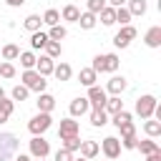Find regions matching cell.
<instances>
[{
  "label": "cell",
  "instance_id": "60d3db41",
  "mask_svg": "<svg viewBox=\"0 0 161 161\" xmlns=\"http://www.w3.org/2000/svg\"><path fill=\"white\" fill-rule=\"evenodd\" d=\"M118 131H121V136H136V126L128 121V123H123V126H118Z\"/></svg>",
  "mask_w": 161,
  "mask_h": 161
},
{
  "label": "cell",
  "instance_id": "d590c367",
  "mask_svg": "<svg viewBox=\"0 0 161 161\" xmlns=\"http://www.w3.org/2000/svg\"><path fill=\"white\" fill-rule=\"evenodd\" d=\"M128 121H131V113H128V111H123V108H121L118 113H113V123H116V128H118V126H123V123H128Z\"/></svg>",
  "mask_w": 161,
  "mask_h": 161
},
{
  "label": "cell",
  "instance_id": "bcb514c9",
  "mask_svg": "<svg viewBox=\"0 0 161 161\" xmlns=\"http://www.w3.org/2000/svg\"><path fill=\"white\" fill-rule=\"evenodd\" d=\"M5 3H8V5H10V8H20V5H23V3H25V0H5Z\"/></svg>",
  "mask_w": 161,
  "mask_h": 161
},
{
  "label": "cell",
  "instance_id": "681fc988",
  "mask_svg": "<svg viewBox=\"0 0 161 161\" xmlns=\"http://www.w3.org/2000/svg\"><path fill=\"white\" fill-rule=\"evenodd\" d=\"M73 161H88V158H83V156H80V158H73Z\"/></svg>",
  "mask_w": 161,
  "mask_h": 161
},
{
  "label": "cell",
  "instance_id": "d6986e66",
  "mask_svg": "<svg viewBox=\"0 0 161 161\" xmlns=\"http://www.w3.org/2000/svg\"><path fill=\"white\" fill-rule=\"evenodd\" d=\"M121 108H123V101H121L118 96H111V98H106V103H103V111H108L111 116H113V113H118Z\"/></svg>",
  "mask_w": 161,
  "mask_h": 161
},
{
  "label": "cell",
  "instance_id": "ac0fdd59",
  "mask_svg": "<svg viewBox=\"0 0 161 161\" xmlns=\"http://www.w3.org/2000/svg\"><path fill=\"white\" fill-rule=\"evenodd\" d=\"M136 148H138L143 156H148V153H153V151H161V148H158V143H156L153 138H146V141H136Z\"/></svg>",
  "mask_w": 161,
  "mask_h": 161
},
{
  "label": "cell",
  "instance_id": "9c48e42d",
  "mask_svg": "<svg viewBox=\"0 0 161 161\" xmlns=\"http://www.w3.org/2000/svg\"><path fill=\"white\" fill-rule=\"evenodd\" d=\"M106 91L103 88H98V86H91L88 88V103L93 106V108H103V103H106Z\"/></svg>",
  "mask_w": 161,
  "mask_h": 161
},
{
  "label": "cell",
  "instance_id": "9a60e30c",
  "mask_svg": "<svg viewBox=\"0 0 161 161\" xmlns=\"http://www.w3.org/2000/svg\"><path fill=\"white\" fill-rule=\"evenodd\" d=\"M96 78H98V73H96L93 68H80V73H78V80H80L86 88L96 86Z\"/></svg>",
  "mask_w": 161,
  "mask_h": 161
},
{
  "label": "cell",
  "instance_id": "603a6c76",
  "mask_svg": "<svg viewBox=\"0 0 161 161\" xmlns=\"http://www.w3.org/2000/svg\"><path fill=\"white\" fill-rule=\"evenodd\" d=\"M13 108H15V103H13V101H8V98H0V123H5V121L10 118Z\"/></svg>",
  "mask_w": 161,
  "mask_h": 161
},
{
  "label": "cell",
  "instance_id": "1f68e13d",
  "mask_svg": "<svg viewBox=\"0 0 161 161\" xmlns=\"http://www.w3.org/2000/svg\"><path fill=\"white\" fill-rule=\"evenodd\" d=\"M43 23H45V25H58V23H60V13H58V10H53V8H50V10H45Z\"/></svg>",
  "mask_w": 161,
  "mask_h": 161
},
{
  "label": "cell",
  "instance_id": "cb8c5ba5",
  "mask_svg": "<svg viewBox=\"0 0 161 161\" xmlns=\"http://www.w3.org/2000/svg\"><path fill=\"white\" fill-rule=\"evenodd\" d=\"M98 15H101V23H103V25H113V23H116V8H111V5H106Z\"/></svg>",
  "mask_w": 161,
  "mask_h": 161
},
{
  "label": "cell",
  "instance_id": "6da1fadb",
  "mask_svg": "<svg viewBox=\"0 0 161 161\" xmlns=\"http://www.w3.org/2000/svg\"><path fill=\"white\" fill-rule=\"evenodd\" d=\"M20 80H23V86H25L28 91H38V93H43V91H45V86H48V80H45V78H43L38 70H33V68L23 70Z\"/></svg>",
  "mask_w": 161,
  "mask_h": 161
},
{
  "label": "cell",
  "instance_id": "7bdbcfd3",
  "mask_svg": "<svg viewBox=\"0 0 161 161\" xmlns=\"http://www.w3.org/2000/svg\"><path fill=\"white\" fill-rule=\"evenodd\" d=\"M136 141H138L136 136H123V141H121V146H123V148H136Z\"/></svg>",
  "mask_w": 161,
  "mask_h": 161
},
{
  "label": "cell",
  "instance_id": "7dc6e473",
  "mask_svg": "<svg viewBox=\"0 0 161 161\" xmlns=\"http://www.w3.org/2000/svg\"><path fill=\"white\" fill-rule=\"evenodd\" d=\"M13 161H30V156H23V153H20V156H15Z\"/></svg>",
  "mask_w": 161,
  "mask_h": 161
},
{
  "label": "cell",
  "instance_id": "e575fe53",
  "mask_svg": "<svg viewBox=\"0 0 161 161\" xmlns=\"http://www.w3.org/2000/svg\"><path fill=\"white\" fill-rule=\"evenodd\" d=\"M45 53H48V58H58L60 55V43L58 40H48L45 43Z\"/></svg>",
  "mask_w": 161,
  "mask_h": 161
},
{
  "label": "cell",
  "instance_id": "f35d334b",
  "mask_svg": "<svg viewBox=\"0 0 161 161\" xmlns=\"http://www.w3.org/2000/svg\"><path fill=\"white\" fill-rule=\"evenodd\" d=\"M0 75H3V78H13V75H15V65H13L10 60L0 63Z\"/></svg>",
  "mask_w": 161,
  "mask_h": 161
},
{
  "label": "cell",
  "instance_id": "30bf717a",
  "mask_svg": "<svg viewBox=\"0 0 161 161\" xmlns=\"http://www.w3.org/2000/svg\"><path fill=\"white\" fill-rule=\"evenodd\" d=\"M53 68H55V63H53V58H48V55H40V58H35V70L45 78V75H50L53 73Z\"/></svg>",
  "mask_w": 161,
  "mask_h": 161
},
{
  "label": "cell",
  "instance_id": "4fadbf2b",
  "mask_svg": "<svg viewBox=\"0 0 161 161\" xmlns=\"http://www.w3.org/2000/svg\"><path fill=\"white\" fill-rule=\"evenodd\" d=\"M88 108H91L88 98H73V101H70V116H73V118H75V116H83V113H88Z\"/></svg>",
  "mask_w": 161,
  "mask_h": 161
},
{
  "label": "cell",
  "instance_id": "8d00e7d4",
  "mask_svg": "<svg viewBox=\"0 0 161 161\" xmlns=\"http://www.w3.org/2000/svg\"><path fill=\"white\" fill-rule=\"evenodd\" d=\"M28 93H30V91L20 83V86H15V88H13V101H25V98H28Z\"/></svg>",
  "mask_w": 161,
  "mask_h": 161
},
{
  "label": "cell",
  "instance_id": "e0dca14e",
  "mask_svg": "<svg viewBox=\"0 0 161 161\" xmlns=\"http://www.w3.org/2000/svg\"><path fill=\"white\" fill-rule=\"evenodd\" d=\"M101 60H103V70H108V73H113L121 65V60H118L116 53H106V55H101Z\"/></svg>",
  "mask_w": 161,
  "mask_h": 161
},
{
  "label": "cell",
  "instance_id": "83f0119b",
  "mask_svg": "<svg viewBox=\"0 0 161 161\" xmlns=\"http://www.w3.org/2000/svg\"><path fill=\"white\" fill-rule=\"evenodd\" d=\"M65 35H68V30H65L63 25H50V33H48V40H58V43H60V40L65 38Z\"/></svg>",
  "mask_w": 161,
  "mask_h": 161
},
{
  "label": "cell",
  "instance_id": "7402d4cb",
  "mask_svg": "<svg viewBox=\"0 0 161 161\" xmlns=\"http://www.w3.org/2000/svg\"><path fill=\"white\" fill-rule=\"evenodd\" d=\"M91 123H93L96 128H98V126H106V123H108L106 111H103V108H93V111H91Z\"/></svg>",
  "mask_w": 161,
  "mask_h": 161
},
{
  "label": "cell",
  "instance_id": "7c38bea8",
  "mask_svg": "<svg viewBox=\"0 0 161 161\" xmlns=\"http://www.w3.org/2000/svg\"><path fill=\"white\" fill-rule=\"evenodd\" d=\"M55 108V98L50 96V93H38V111H43V113H50Z\"/></svg>",
  "mask_w": 161,
  "mask_h": 161
},
{
  "label": "cell",
  "instance_id": "8fae6325",
  "mask_svg": "<svg viewBox=\"0 0 161 161\" xmlns=\"http://www.w3.org/2000/svg\"><path fill=\"white\" fill-rule=\"evenodd\" d=\"M126 86H128V83H126V78H123V75H113V78L108 80L106 91H108V93H113V96H121V93L126 91Z\"/></svg>",
  "mask_w": 161,
  "mask_h": 161
},
{
  "label": "cell",
  "instance_id": "c3c4849f",
  "mask_svg": "<svg viewBox=\"0 0 161 161\" xmlns=\"http://www.w3.org/2000/svg\"><path fill=\"white\" fill-rule=\"evenodd\" d=\"M0 98H5V91H3V88H0Z\"/></svg>",
  "mask_w": 161,
  "mask_h": 161
},
{
  "label": "cell",
  "instance_id": "52a82bcc",
  "mask_svg": "<svg viewBox=\"0 0 161 161\" xmlns=\"http://www.w3.org/2000/svg\"><path fill=\"white\" fill-rule=\"evenodd\" d=\"M30 153H33L35 158H45V156L50 153V143H48L43 136H33V138H30Z\"/></svg>",
  "mask_w": 161,
  "mask_h": 161
},
{
  "label": "cell",
  "instance_id": "277c9868",
  "mask_svg": "<svg viewBox=\"0 0 161 161\" xmlns=\"http://www.w3.org/2000/svg\"><path fill=\"white\" fill-rule=\"evenodd\" d=\"M156 106H158V101H156L153 96H141V98L136 101V113H138L141 118H151L153 111H156Z\"/></svg>",
  "mask_w": 161,
  "mask_h": 161
},
{
  "label": "cell",
  "instance_id": "4316f807",
  "mask_svg": "<svg viewBox=\"0 0 161 161\" xmlns=\"http://www.w3.org/2000/svg\"><path fill=\"white\" fill-rule=\"evenodd\" d=\"M23 25H25V30L35 33V30H40V25H43V18H40V15H28Z\"/></svg>",
  "mask_w": 161,
  "mask_h": 161
},
{
  "label": "cell",
  "instance_id": "b9f144b4",
  "mask_svg": "<svg viewBox=\"0 0 161 161\" xmlns=\"http://www.w3.org/2000/svg\"><path fill=\"white\" fill-rule=\"evenodd\" d=\"M55 161H73V151H68V148H60V151L55 153Z\"/></svg>",
  "mask_w": 161,
  "mask_h": 161
},
{
  "label": "cell",
  "instance_id": "8992f818",
  "mask_svg": "<svg viewBox=\"0 0 161 161\" xmlns=\"http://www.w3.org/2000/svg\"><path fill=\"white\" fill-rule=\"evenodd\" d=\"M101 148H103V153L108 156V161H113V158L121 156V141H118L116 136H106V138L101 141Z\"/></svg>",
  "mask_w": 161,
  "mask_h": 161
},
{
  "label": "cell",
  "instance_id": "484cf974",
  "mask_svg": "<svg viewBox=\"0 0 161 161\" xmlns=\"http://www.w3.org/2000/svg\"><path fill=\"white\" fill-rule=\"evenodd\" d=\"M78 23H80V28H86V30H91V28H96V13H80V18H78Z\"/></svg>",
  "mask_w": 161,
  "mask_h": 161
},
{
  "label": "cell",
  "instance_id": "d4e9b609",
  "mask_svg": "<svg viewBox=\"0 0 161 161\" xmlns=\"http://www.w3.org/2000/svg\"><path fill=\"white\" fill-rule=\"evenodd\" d=\"M3 58L5 60H18V55H20V48L15 45V43H8V45H3Z\"/></svg>",
  "mask_w": 161,
  "mask_h": 161
},
{
  "label": "cell",
  "instance_id": "5bb4252c",
  "mask_svg": "<svg viewBox=\"0 0 161 161\" xmlns=\"http://www.w3.org/2000/svg\"><path fill=\"white\" fill-rule=\"evenodd\" d=\"M143 40H146V45H148V48H158V45H161V28H158V25L148 28V33H146V38H143Z\"/></svg>",
  "mask_w": 161,
  "mask_h": 161
},
{
  "label": "cell",
  "instance_id": "f1b7e54d",
  "mask_svg": "<svg viewBox=\"0 0 161 161\" xmlns=\"http://www.w3.org/2000/svg\"><path fill=\"white\" fill-rule=\"evenodd\" d=\"M45 43H48V35H45V33H40V30H35V33H33V38H30V45H33L35 50H40V48H45Z\"/></svg>",
  "mask_w": 161,
  "mask_h": 161
},
{
  "label": "cell",
  "instance_id": "ab89813d",
  "mask_svg": "<svg viewBox=\"0 0 161 161\" xmlns=\"http://www.w3.org/2000/svg\"><path fill=\"white\" fill-rule=\"evenodd\" d=\"M86 5H88V13H101L103 8H106V0H86Z\"/></svg>",
  "mask_w": 161,
  "mask_h": 161
},
{
  "label": "cell",
  "instance_id": "f6af8a7d",
  "mask_svg": "<svg viewBox=\"0 0 161 161\" xmlns=\"http://www.w3.org/2000/svg\"><path fill=\"white\" fill-rule=\"evenodd\" d=\"M106 3H111V8H121V5H126V0H106Z\"/></svg>",
  "mask_w": 161,
  "mask_h": 161
},
{
  "label": "cell",
  "instance_id": "f546056e",
  "mask_svg": "<svg viewBox=\"0 0 161 161\" xmlns=\"http://www.w3.org/2000/svg\"><path fill=\"white\" fill-rule=\"evenodd\" d=\"M128 13L131 15H143L146 13V0H128Z\"/></svg>",
  "mask_w": 161,
  "mask_h": 161
},
{
  "label": "cell",
  "instance_id": "2e32d148",
  "mask_svg": "<svg viewBox=\"0 0 161 161\" xmlns=\"http://www.w3.org/2000/svg\"><path fill=\"white\" fill-rule=\"evenodd\" d=\"M80 153H83V158H93L98 151H101V146L96 143V141H80V148H78Z\"/></svg>",
  "mask_w": 161,
  "mask_h": 161
},
{
  "label": "cell",
  "instance_id": "74e56055",
  "mask_svg": "<svg viewBox=\"0 0 161 161\" xmlns=\"http://www.w3.org/2000/svg\"><path fill=\"white\" fill-rule=\"evenodd\" d=\"M63 148H68V151H78V148H80V138H78V136L63 138Z\"/></svg>",
  "mask_w": 161,
  "mask_h": 161
},
{
  "label": "cell",
  "instance_id": "ffe728a7",
  "mask_svg": "<svg viewBox=\"0 0 161 161\" xmlns=\"http://www.w3.org/2000/svg\"><path fill=\"white\" fill-rule=\"evenodd\" d=\"M60 18H63V20H68V23H78L80 10H78L75 5H65V8H63V13H60Z\"/></svg>",
  "mask_w": 161,
  "mask_h": 161
},
{
  "label": "cell",
  "instance_id": "44dd1931",
  "mask_svg": "<svg viewBox=\"0 0 161 161\" xmlns=\"http://www.w3.org/2000/svg\"><path fill=\"white\" fill-rule=\"evenodd\" d=\"M53 75H55L58 80H70L73 70H70V65H68V63H60V65H55V68H53Z\"/></svg>",
  "mask_w": 161,
  "mask_h": 161
},
{
  "label": "cell",
  "instance_id": "5b68a950",
  "mask_svg": "<svg viewBox=\"0 0 161 161\" xmlns=\"http://www.w3.org/2000/svg\"><path fill=\"white\" fill-rule=\"evenodd\" d=\"M133 38H136V28H133V25H121V30H118L116 38H113V45H116V48H128Z\"/></svg>",
  "mask_w": 161,
  "mask_h": 161
},
{
  "label": "cell",
  "instance_id": "ee69618b",
  "mask_svg": "<svg viewBox=\"0 0 161 161\" xmlns=\"http://www.w3.org/2000/svg\"><path fill=\"white\" fill-rule=\"evenodd\" d=\"M146 161H161V151H153V153H148V156H146Z\"/></svg>",
  "mask_w": 161,
  "mask_h": 161
},
{
  "label": "cell",
  "instance_id": "ba28073f",
  "mask_svg": "<svg viewBox=\"0 0 161 161\" xmlns=\"http://www.w3.org/2000/svg\"><path fill=\"white\" fill-rule=\"evenodd\" d=\"M78 121H73V118H63L60 121V126H58V136H60V141L63 138H70V136H78Z\"/></svg>",
  "mask_w": 161,
  "mask_h": 161
},
{
  "label": "cell",
  "instance_id": "836d02e7",
  "mask_svg": "<svg viewBox=\"0 0 161 161\" xmlns=\"http://www.w3.org/2000/svg\"><path fill=\"white\" fill-rule=\"evenodd\" d=\"M143 131H146L151 138L158 136V133H161V121H146V123H143Z\"/></svg>",
  "mask_w": 161,
  "mask_h": 161
},
{
  "label": "cell",
  "instance_id": "7a4b0ae2",
  "mask_svg": "<svg viewBox=\"0 0 161 161\" xmlns=\"http://www.w3.org/2000/svg\"><path fill=\"white\" fill-rule=\"evenodd\" d=\"M20 141L15 133H0V161H10L18 151Z\"/></svg>",
  "mask_w": 161,
  "mask_h": 161
},
{
  "label": "cell",
  "instance_id": "d6a6232c",
  "mask_svg": "<svg viewBox=\"0 0 161 161\" xmlns=\"http://www.w3.org/2000/svg\"><path fill=\"white\" fill-rule=\"evenodd\" d=\"M18 58H20V65H23L25 70H28V68H35V55H33L30 50H25V53H20Z\"/></svg>",
  "mask_w": 161,
  "mask_h": 161
},
{
  "label": "cell",
  "instance_id": "f907efd6",
  "mask_svg": "<svg viewBox=\"0 0 161 161\" xmlns=\"http://www.w3.org/2000/svg\"><path fill=\"white\" fill-rule=\"evenodd\" d=\"M35 161H45V158H35Z\"/></svg>",
  "mask_w": 161,
  "mask_h": 161
},
{
  "label": "cell",
  "instance_id": "4dcf8cb0",
  "mask_svg": "<svg viewBox=\"0 0 161 161\" xmlns=\"http://www.w3.org/2000/svg\"><path fill=\"white\" fill-rule=\"evenodd\" d=\"M131 18H133V15L128 13V8H123V5H121V8H116V23L128 25V23H131Z\"/></svg>",
  "mask_w": 161,
  "mask_h": 161
},
{
  "label": "cell",
  "instance_id": "3957f363",
  "mask_svg": "<svg viewBox=\"0 0 161 161\" xmlns=\"http://www.w3.org/2000/svg\"><path fill=\"white\" fill-rule=\"evenodd\" d=\"M50 123H53V118H50V113H38V116H33L30 121H28V131L33 133V136H43L48 128H50Z\"/></svg>",
  "mask_w": 161,
  "mask_h": 161
}]
</instances>
